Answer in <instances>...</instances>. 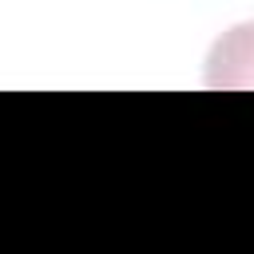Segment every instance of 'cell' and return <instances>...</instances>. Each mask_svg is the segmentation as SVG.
<instances>
[{"label":"cell","mask_w":254,"mask_h":254,"mask_svg":"<svg viewBox=\"0 0 254 254\" xmlns=\"http://www.w3.org/2000/svg\"><path fill=\"white\" fill-rule=\"evenodd\" d=\"M206 87L254 91V20L226 28L206 56Z\"/></svg>","instance_id":"6da1fadb"}]
</instances>
